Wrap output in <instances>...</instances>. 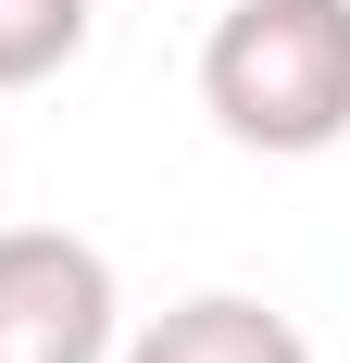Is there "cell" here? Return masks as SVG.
Instances as JSON below:
<instances>
[{
	"label": "cell",
	"instance_id": "obj_1",
	"mask_svg": "<svg viewBox=\"0 0 350 363\" xmlns=\"http://www.w3.org/2000/svg\"><path fill=\"white\" fill-rule=\"evenodd\" d=\"M201 113L276 163L338 150L350 138V0H213Z\"/></svg>",
	"mask_w": 350,
	"mask_h": 363
},
{
	"label": "cell",
	"instance_id": "obj_3",
	"mask_svg": "<svg viewBox=\"0 0 350 363\" xmlns=\"http://www.w3.org/2000/svg\"><path fill=\"white\" fill-rule=\"evenodd\" d=\"M113 363H313V338L288 326L276 301H250V289H201L175 313H150Z\"/></svg>",
	"mask_w": 350,
	"mask_h": 363
},
{
	"label": "cell",
	"instance_id": "obj_4",
	"mask_svg": "<svg viewBox=\"0 0 350 363\" xmlns=\"http://www.w3.org/2000/svg\"><path fill=\"white\" fill-rule=\"evenodd\" d=\"M88 50V0H0V88H38Z\"/></svg>",
	"mask_w": 350,
	"mask_h": 363
},
{
	"label": "cell",
	"instance_id": "obj_2",
	"mask_svg": "<svg viewBox=\"0 0 350 363\" xmlns=\"http://www.w3.org/2000/svg\"><path fill=\"white\" fill-rule=\"evenodd\" d=\"M113 263L63 225H0V363H113Z\"/></svg>",
	"mask_w": 350,
	"mask_h": 363
}]
</instances>
